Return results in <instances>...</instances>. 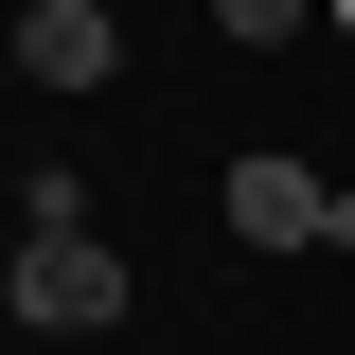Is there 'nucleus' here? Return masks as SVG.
Segmentation results:
<instances>
[{
	"mask_svg": "<svg viewBox=\"0 0 355 355\" xmlns=\"http://www.w3.org/2000/svg\"><path fill=\"white\" fill-rule=\"evenodd\" d=\"M0 302H18V320H53V338H89V320H125V249H107V231H18Z\"/></svg>",
	"mask_w": 355,
	"mask_h": 355,
	"instance_id": "f257e3e1",
	"label": "nucleus"
},
{
	"mask_svg": "<svg viewBox=\"0 0 355 355\" xmlns=\"http://www.w3.org/2000/svg\"><path fill=\"white\" fill-rule=\"evenodd\" d=\"M231 249H355V196L320 160H231Z\"/></svg>",
	"mask_w": 355,
	"mask_h": 355,
	"instance_id": "f03ea898",
	"label": "nucleus"
},
{
	"mask_svg": "<svg viewBox=\"0 0 355 355\" xmlns=\"http://www.w3.org/2000/svg\"><path fill=\"white\" fill-rule=\"evenodd\" d=\"M18 71H36V89H107V71H125L107 0H18Z\"/></svg>",
	"mask_w": 355,
	"mask_h": 355,
	"instance_id": "7ed1b4c3",
	"label": "nucleus"
},
{
	"mask_svg": "<svg viewBox=\"0 0 355 355\" xmlns=\"http://www.w3.org/2000/svg\"><path fill=\"white\" fill-rule=\"evenodd\" d=\"M302 18H320V0H214V36H249V53H266V36H302Z\"/></svg>",
	"mask_w": 355,
	"mask_h": 355,
	"instance_id": "20e7f679",
	"label": "nucleus"
},
{
	"mask_svg": "<svg viewBox=\"0 0 355 355\" xmlns=\"http://www.w3.org/2000/svg\"><path fill=\"white\" fill-rule=\"evenodd\" d=\"M320 18H338V36H355V0H320Z\"/></svg>",
	"mask_w": 355,
	"mask_h": 355,
	"instance_id": "39448f33",
	"label": "nucleus"
}]
</instances>
